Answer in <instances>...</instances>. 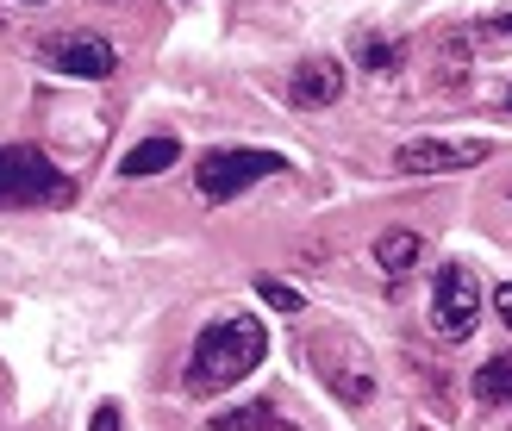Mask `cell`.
<instances>
[{
    "label": "cell",
    "instance_id": "1",
    "mask_svg": "<svg viewBox=\"0 0 512 431\" xmlns=\"http://www.w3.org/2000/svg\"><path fill=\"white\" fill-rule=\"evenodd\" d=\"M269 357V332L256 325L250 313L232 319H213L207 332L194 338V357H188V388L194 394H213V388H232Z\"/></svg>",
    "mask_w": 512,
    "mask_h": 431
},
{
    "label": "cell",
    "instance_id": "2",
    "mask_svg": "<svg viewBox=\"0 0 512 431\" xmlns=\"http://www.w3.org/2000/svg\"><path fill=\"white\" fill-rule=\"evenodd\" d=\"M306 357H313L319 369V382L344 400V407H369V400L381 394V375H375V357L363 350V338H350V332H319L313 344H306Z\"/></svg>",
    "mask_w": 512,
    "mask_h": 431
},
{
    "label": "cell",
    "instance_id": "3",
    "mask_svg": "<svg viewBox=\"0 0 512 431\" xmlns=\"http://www.w3.org/2000/svg\"><path fill=\"white\" fill-rule=\"evenodd\" d=\"M75 182L32 144H0V207H63Z\"/></svg>",
    "mask_w": 512,
    "mask_h": 431
},
{
    "label": "cell",
    "instance_id": "4",
    "mask_svg": "<svg viewBox=\"0 0 512 431\" xmlns=\"http://www.w3.org/2000/svg\"><path fill=\"white\" fill-rule=\"evenodd\" d=\"M269 175H288V157H275V150H207L194 163V182L207 200H238L250 182H269Z\"/></svg>",
    "mask_w": 512,
    "mask_h": 431
},
{
    "label": "cell",
    "instance_id": "5",
    "mask_svg": "<svg viewBox=\"0 0 512 431\" xmlns=\"http://www.w3.org/2000/svg\"><path fill=\"white\" fill-rule=\"evenodd\" d=\"M475 319H481V282H475V269L444 263L438 282H431V325H438V338H450V344L469 338Z\"/></svg>",
    "mask_w": 512,
    "mask_h": 431
},
{
    "label": "cell",
    "instance_id": "6",
    "mask_svg": "<svg viewBox=\"0 0 512 431\" xmlns=\"http://www.w3.org/2000/svg\"><path fill=\"white\" fill-rule=\"evenodd\" d=\"M38 57L57 69V75H75V82H100V75L119 69V50L100 38V32H57V38H44Z\"/></svg>",
    "mask_w": 512,
    "mask_h": 431
},
{
    "label": "cell",
    "instance_id": "7",
    "mask_svg": "<svg viewBox=\"0 0 512 431\" xmlns=\"http://www.w3.org/2000/svg\"><path fill=\"white\" fill-rule=\"evenodd\" d=\"M494 150L469 138V144H444V138H413V144H400L394 150V169L400 175H450V169H475V163H488Z\"/></svg>",
    "mask_w": 512,
    "mask_h": 431
},
{
    "label": "cell",
    "instance_id": "8",
    "mask_svg": "<svg viewBox=\"0 0 512 431\" xmlns=\"http://www.w3.org/2000/svg\"><path fill=\"white\" fill-rule=\"evenodd\" d=\"M338 94H344V63L338 57L294 63V75H288V100H294V107H331Z\"/></svg>",
    "mask_w": 512,
    "mask_h": 431
},
{
    "label": "cell",
    "instance_id": "9",
    "mask_svg": "<svg viewBox=\"0 0 512 431\" xmlns=\"http://www.w3.org/2000/svg\"><path fill=\"white\" fill-rule=\"evenodd\" d=\"M175 157H182V144H175L169 132H157V138H144V144H132L119 157V182H144V175H163V169H175Z\"/></svg>",
    "mask_w": 512,
    "mask_h": 431
},
{
    "label": "cell",
    "instance_id": "10",
    "mask_svg": "<svg viewBox=\"0 0 512 431\" xmlns=\"http://www.w3.org/2000/svg\"><path fill=\"white\" fill-rule=\"evenodd\" d=\"M425 257V238L419 232H406V225H388V232H375V263L388 269V275H406Z\"/></svg>",
    "mask_w": 512,
    "mask_h": 431
},
{
    "label": "cell",
    "instance_id": "11",
    "mask_svg": "<svg viewBox=\"0 0 512 431\" xmlns=\"http://www.w3.org/2000/svg\"><path fill=\"white\" fill-rule=\"evenodd\" d=\"M469 388H475L481 407H512V357H488V363L475 369Z\"/></svg>",
    "mask_w": 512,
    "mask_h": 431
},
{
    "label": "cell",
    "instance_id": "12",
    "mask_svg": "<svg viewBox=\"0 0 512 431\" xmlns=\"http://www.w3.org/2000/svg\"><path fill=\"white\" fill-rule=\"evenodd\" d=\"M213 431H275V407L269 400H244V407H225L213 419Z\"/></svg>",
    "mask_w": 512,
    "mask_h": 431
},
{
    "label": "cell",
    "instance_id": "13",
    "mask_svg": "<svg viewBox=\"0 0 512 431\" xmlns=\"http://www.w3.org/2000/svg\"><path fill=\"white\" fill-rule=\"evenodd\" d=\"M356 63H363V69H381V75H394V69H400V44L363 32V38H356Z\"/></svg>",
    "mask_w": 512,
    "mask_h": 431
},
{
    "label": "cell",
    "instance_id": "14",
    "mask_svg": "<svg viewBox=\"0 0 512 431\" xmlns=\"http://www.w3.org/2000/svg\"><path fill=\"white\" fill-rule=\"evenodd\" d=\"M469 50H475V57H500V50H512V13L475 25V32H469Z\"/></svg>",
    "mask_w": 512,
    "mask_h": 431
},
{
    "label": "cell",
    "instance_id": "15",
    "mask_svg": "<svg viewBox=\"0 0 512 431\" xmlns=\"http://www.w3.org/2000/svg\"><path fill=\"white\" fill-rule=\"evenodd\" d=\"M256 294H263V307H275V313H300V307H306V300H300V288L275 282V275H256Z\"/></svg>",
    "mask_w": 512,
    "mask_h": 431
},
{
    "label": "cell",
    "instance_id": "16",
    "mask_svg": "<svg viewBox=\"0 0 512 431\" xmlns=\"http://www.w3.org/2000/svg\"><path fill=\"white\" fill-rule=\"evenodd\" d=\"M88 431H119V407H113V400H100V407H94V425Z\"/></svg>",
    "mask_w": 512,
    "mask_h": 431
},
{
    "label": "cell",
    "instance_id": "17",
    "mask_svg": "<svg viewBox=\"0 0 512 431\" xmlns=\"http://www.w3.org/2000/svg\"><path fill=\"white\" fill-rule=\"evenodd\" d=\"M494 313H500V325L512 332V282H500V288H494Z\"/></svg>",
    "mask_w": 512,
    "mask_h": 431
}]
</instances>
